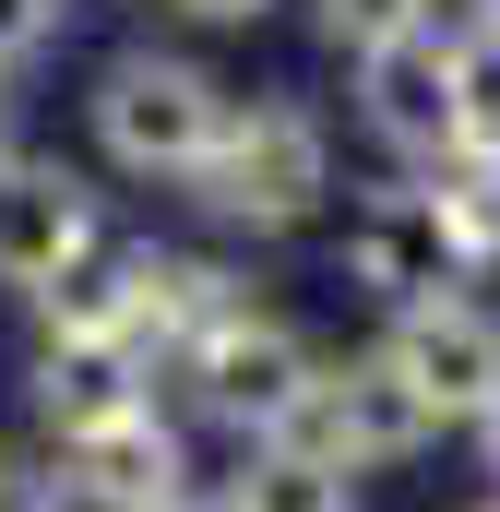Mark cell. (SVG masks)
I'll return each instance as SVG.
<instances>
[{
  "mask_svg": "<svg viewBox=\"0 0 500 512\" xmlns=\"http://www.w3.org/2000/svg\"><path fill=\"white\" fill-rule=\"evenodd\" d=\"M48 477H60V512H167L191 501V417L167 393H143L120 417L48 441Z\"/></svg>",
  "mask_w": 500,
  "mask_h": 512,
  "instance_id": "cell-7",
  "label": "cell"
},
{
  "mask_svg": "<svg viewBox=\"0 0 500 512\" xmlns=\"http://www.w3.org/2000/svg\"><path fill=\"white\" fill-rule=\"evenodd\" d=\"M0 155H12V84H0Z\"/></svg>",
  "mask_w": 500,
  "mask_h": 512,
  "instance_id": "cell-18",
  "label": "cell"
},
{
  "mask_svg": "<svg viewBox=\"0 0 500 512\" xmlns=\"http://www.w3.org/2000/svg\"><path fill=\"white\" fill-rule=\"evenodd\" d=\"M155 12H179L191 36H250V24H274L286 0H155Z\"/></svg>",
  "mask_w": 500,
  "mask_h": 512,
  "instance_id": "cell-15",
  "label": "cell"
},
{
  "mask_svg": "<svg viewBox=\"0 0 500 512\" xmlns=\"http://www.w3.org/2000/svg\"><path fill=\"white\" fill-rule=\"evenodd\" d=\"M453 512H500V489H477V501H453Z\"/></svg>",
  "mask_w": 500,
  "mask_h": 512,
  "instance_id": "cell-20",
  "label": "cell"
},
{
  "mask_svg": "<svg viewBox=\"0 0 500 512\" xmlns=\"http://www.w3.org/2000/svg\"><path fill=\"white\" fill-rule=\"evenodd\" d=\"M96 251H108L96 179L12 143V155H0V298H48V286H72Z\"/></svg>",
  "mask_w": 500,
  "mask_h": 512,
  "instance_id": "cell-9",
  "label": "cell"
},
{
  "mask_svg": "<svg viewBox=\"0 0 500 512\" xmlns=\"http://www.w3.org/2000/svg\"><path fill=\"white\" fill-rule=\"evenodd\" d=\"M310 12V36L334 48V60H370L393 36H417V24H441V0H298Z\"/></svg>",
  "mask_w": 500,
  "mask_h": 512,
  "instance_id": "cell-12",
  "label": "cell"
},
{
  "mask_svg": "<svg viewBox=\"0 0 500 512\" xmlns=\"http://www.w3.org/2000/svg\"><path fill=\"white\" fill-rule=\"evenodd\" d=\"M465 441H477V465H489V489H500V405L477 417V429H465Z\"/></svg>",
  "mask_w": 500,
  "mask_h": 512,
  "instance_id": "cell-16",
  "label": "cell"
},
{
  "mask_svg": "<svg viewBox=\"0 0 500 512\" xmlns=\"http://www.w3.org/2000/svg\"><path fill=\"white\" fill-rule=\"evenodd\" d=\"M381 358H393V382L429 405V429L441 441H465L477 417L500 405V310L477 286H453V298H417V310H393L370 334Z\"/></svg>",
  "mask_w": 500,
  "mask_h": 512,
  "instance_id": "cell-6",
  "label": "cell"
},
{
  "mask_svg": "<svg viewBox=\"0 0 500 512\" xmlns=\"http://www.w3.org/2000/svg\"><path fill=\"white\" fill-rule=\"evenodd\" d=\"M453 108L465 143H500V24H453Z\"/></svg>",
  "mask_w": 500,
  "mask_h": 512,
  "instance_id": "cell-13",
  "label": "cell"
},
{
  "mask_svg": "<svg viewBox=\"0 0 500 512\" xmlns=\"http://www.w3.org/2000/svg\"><path fill=\"white\" fill-rule=\"evenodd\" d=\"M167 512H215V489H191V501H167Z\"/></svg>",
  "mask_w": 500,
  "mask_h": 512,
  "instance_id": "cell-19",
  "label": "cell"
},
{
  "mask_svg": "<svg viewBox=\"0 0 500 512\" xmlns=\"http://www.w3.org/2000/svg\"><path fill=\"white\" fill-rule=\"evenodd\" d=\"M310 382H322V346L274 310V298H227L179 358H167V405L191 417V429H215V441H274L298 405H310Z\"/></svg>",
  "mask_w": 500,
  "mask_h": 512,
  "instance_id": "cell-3",
  "label": "cell"
},
{
  "mask_svg": "<svg viewBox=\"0 0 500 512\" xmlns=\"http://www.w3.org/2000/svg\"><path fill=\"white\" fill-rule=\"evenodd\" d=\"M286 441H310L322 465H346V477L370 489V477H393V465H417L441 429H429L417 393L393 382L381 346H346V358H322V382H310V405L286 417Z\"/></svg>",
  "mask_w": 500,
  "mask_h": 512,
  "instance_id": "cell-8",
  "label": "cell"
},
{
  "mask_svg": "<svg viewBox=\"0 0 500 512\" xmlns=\"http://www.w3.org/2000/svg\"><path fill=\"white\" fill-rule=\"evenodd\" d=\"M334 262H346V286L370 298L381 322L393 310H417V298H453V286H477V262L453 239V215H441V191L429 179H370L358 203H346V227H334Z\"/></svg>",
  "mask_w": 500,
  "mask_h": 512,
  "instance_id": "cell-4",
  "label": "cell"
},
{
  "mask_svg": "<svg viewBox=\"0 0 500 512\" xmlns=\"http://www.w3.org/2000/svg\"><path fill=\"white\" fill-rule=\"evenodd\" d=\"M227 108H239V84H227L215 60H191V48H155V36H143V48H108L96 84H84L96 155H108L120 179H155V191H191V179H203Z\"/></svg>",
  "mask_w": 500,
  "mask_h": 512,
  "instance_id": "cell-2",
  "label": "cell"
},
{
  "mask_svg": "<svg viewBox=\"0 0 500 512\" xmlns=\"http://www.w3.org/2000/svg\"><path fill=\"white\" fill-rule=\"evenodd\" d=\"M191 215H203V227H227V239H250V251L310 239L322 215H346V155H334V120H322L298 84L239 96L227 131H215V155H203V179H191Z\"/></svg>",
  "mask_w": 500,
  "mask_h": 512,
  "instance_id": "cell-1",
  "label": "cell"
},
{
  "mask_svg": "<svg viewBox=\"0 0 500 512\" xmlns=\"http://www.w3.org/2000/svg\"><path fill=\"white\" fill-rule=\"evenodd\" d=\"M346 120L381 167L429 179L441 155H465V108H453V24H417L370 60H346Z\"/></svg>",
  "mask_w": 500,
  "mask_h": 512,
  "instance_id": "cell-5",
  "label": "cell"
},
{
  "mask_svg": "<svg viewBox=\"0 0 500 512\" xmlns=\"http://www.w3.org/2000/svg\"><path fill=\"white\" fill-rule=\"evenodd\" d=\"M60 12H72V0H0V84H12V72L60 36Z\"/></svg>",
  "mask_w": 500,
  "mask_h": 512,
  "instance_id": "cell-14",
  "label": "cell"
},
{
  "mask_svg": "<svg viewBox=\"0 0 500 512\" xmlns=\"http://www.w3.org/2000/svg\"><path fill=\"white\" fill-rule=\"evenodd\" d=\"M441 24H500V0H441Z\"/></svg>",
  "mask_w": 500,
  "mask_h": 512,
  "instance_id": "cell-17",
  "label": "cell"
},
{
  "mask_svg": "<svg viewBox=\"0 0 500 512\" xmlns=\"http://www.w3.org/2000/svg\"><path fill=\"white\" fill-rule=\"evenodd\" d=\"M215 512H358V477L346 465H322L310 441H239L227 453V477H215Z\"/></svg>",
  "mask_w": 500,
  "mask_h": 512,
  "instance_id": "cell-10",
  "label": "cell"
},
{
  "mask_svg": "<svg viewBox=\"0 0 500 512\" xmlns=\"http://www.w3.org/2000/svg\"><path fill=\"white\" fill-rule=\"evenodd\" d=\"M429 191H441V215H453L465 262H477V274H500V143L441 155V167H429Z\"/></svg>",
  "mask_w": 500,
  "mask_h": 512,
  "instance_id": "cell-11",
  "label": "cell"
}]
</instances>
